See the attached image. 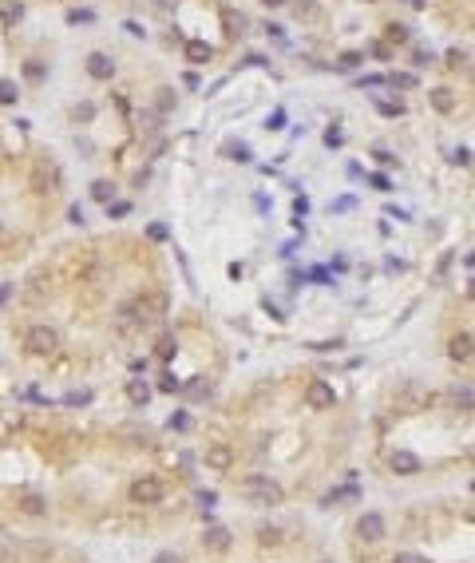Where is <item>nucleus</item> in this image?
Wrapping results in <instances>:
<instances>
[{"label": "nucleus", "mask_w": 475, "mask_h": 563, "mask_svg": "<svg viewBox=\"0 0 475 563\" xmlns=\"http://www.w3.org/2000/svg\"><path fill=\"white\" fill-rule=\"evenodd\" d=\"M377 108H380V115H400L404 103H377Z\"/></svg>", "instance_id": "nucleus-37"}, {"label": "nucleus", "mask_w": 475, "mask_h": 563, "mask_svg": "<svg viewBox=\"0 0 475 563\" xmlns=\"http://www.w3.org/2000/svg\"><path fill=\"white\" fill-rule=\"evenodd\" d=\"M428 99H432V108L444 111V115H448V111H455V96H451L448 87H436V92H432Z\"/></svg>", "instance_id": "nucleus-16"}, {"label": "nucleus", "mask_w": 475, "mask_h": 563, "mask_svg": "<svg viewBox=\"0 0 475 563\" xmlns=\"http://www.w3.org/2000/svg\"><path fill=\"white\" fill-rule=\"evenodd\" d=\"M448 353L451 361H472V333H455L448 342Z\"/></svg>", "instance_id": "nucleus-12"}, {"label": "nucleus", "mask_w": 475, "mask_h": 563, "mask_svg": "<svg viewBox=\"0 0 475 563\" xmlns=\"http://www.w3.org/2000/svg\"><path fill=\"white\" fill-rule=\"evenodd\" d=\"M451 163H460V167H467V163H472V151H467V147L451 151Z\"/></svg>", "instance_id": "nucleus-33"}, {"label": "nucleus", "mask_w": 475, "mask_h": 563, "mask_svg": "<svg viewBox=\"0 0 475 563\" xmlns=\"http://www.w3.org/2000/svg\"><path fill=\"white\" fill-rule=\"evenodd\" d=\"M455 409H460V413H467V409H472V389H460V393H455Z\"/></svg>", "instance_id": "nucleus-28"}, {"label": "nucleus", "mask_w": 475, "mask_h": 563, "mask_svg": "<svg viewBox=\"0 0 475 563\" xmlns=\"http://www.w3.org/2000/svg\"><path fill=\"white\" fill-rule=\"evenodd\" d=\"M361 60H365L361 52H345V56H341V60H337V64H341V68H356V64H361Z\"/></svg>", "instance_id": "nucleus-30"}, {"label": "nucleus", "mask_w": 475, "mask_h": 563, "mask_svg": "<svg viewBox=\"0 0 475 563\" xmlns=\"http://www.w3.org/2000/svg\"><path fill=\"white\" fill-rule=\"evenodd\" d=\"M91 115H96V108H91V103H80V108H75V119H91Z\"/></svg>", "instance_id": "nucleus-39"}, {"label": "nucleus", "mask_w": 475, "mask_h": 563, "mask_svg": "<svg viewBox=\"0 0 475 563\" xmlns=\"http://www.w3.org/2000/svg\"><path fill=\"white\" fill-rule=\"evenodd\" d=\"M238 492H242V500L257 504V508H278V504H285L281 484L269 480V476H246L242 484H238Z\"/></svg>", "instance_id": "nucleus-1"}, {"label": "nucleus", "mask_w": 475, "mask_h": 563, "mask_svg": "<svg viewBox=\"0 0 475 563\" xmlns=\"http://www.w3.org/2000/svg\"><path fill=\"white\" fill-rule=\"evenodd\" d=\"M257 543H262V548H273V543H281V532L278 527H257Z\"/></svg>", "instance_id": "nucleus-19"}, {"label": "nucleus", "mask_w": 475, "mask_h": 563, "mask_svg": "<svg viewBox=\"0 0 475 563\" xmlns=\"http://www.w3.org/2000/svg\"><path fill=\"white\" fill-rule=\"evenodd\" d=\"M392 563H428L424 555H416V551H396V560Z\"/></svg>", "instance_id": "nucleus-29"}, {"label": "nucleus", "mask_w": 475, "mask_h": 563, "mask_svg": "<svg viewBox=\"0 0 475 563\" xmlns=\"http://www.w3.org/2000/svg\"><path fill=\"white\" fill-rule=\"evenodd\" d=\"M389 80H392V84H400V87H412L416 84L412 75H389Z\"/></svg>", "instance_id": "nucleus-44"}, {"label": "nucleus", "mask_w": 475, "mask_h": 563, "mask_svg": "<svg viewBox=\"0 0 475 563\" xmlns=\"http://www.w3.org/2000/svg\"><path fill=\"white\" fill-rule=\"evenodd\" d=\"M87 75H91V80H111V75H115V60L103 56V52H91V56H87Z\"/></svg>", "instance_id": "nucleus-9"}, {"label": "nucleus", "mask_w": 475, "mask_h": 563, "mask_svg": "<svg viewBox=\"0 0 475 563\" xmlns=\"http://www.w3.org/2000/svg\"><path fill=\"white\" fill-rule=\"evenodd\" d=\"M305 401H309V409H333V404H337V393H333L329 381H309Z\"/></svg>", "instance_id": "nucleus-6"}, {"label": "nucleus", "mask_w": 475, "mask_h": 563, "mask_svg": "<svg viewBox=\"0 0 475 563\" xmlns=\"http://www.w3.org/2000/svg\"><path fill=\"white\" fill-rule=\"evenodd\" d=\"M262 4H269V8H278V4H285V0H262Z\"/></svg>", "instance_id": "nucleus-45"}, {"label": "nucleus", "mask_w": 475, "mask_h": 563, "mask_svg": "<svg viewBox=\"0 0 475 563\" xmlns=\"http://www.w3.org/2000/svg\"><path fill=\"white\" fill-rule=\"evenodd\" d=\"M0 238H4V226H0Z\"/></svg>", "instance_id": "nucleus-46"}, {"label": "nucleus", "mask_w": 475, "mask_h": 563, "mask_svg": "<svg viewBox=\"0 0 475 563\" xmlns=\"http://www.w3.org/2000/svg\"><path fill=\"white\" fill-rule=\"evenodd\" d=\"M123 314L135 318L139 326H151V321H158L163 314H167V298L163 294H143V298H135L131 306H123Z\"/></svg>", "instance_id": "nucleus-2"}, {"label": "nucleus", "mask_w": 475, "mask_h": 563, "mask_svg": "<svg viewBox=\"0 0 475 563\" xmlns=\"http://www.w3.org/2000/svg\"><path fill=\"white\" fill-rule=\"evenodd\" d=\"M206 465L214 468V472H226V468L234 465V453L226 448V444H210V448H206Z\"/></svg>", "instance_id": "nucleus-11"}, {"label": "nucleus", "mask_w": 475, "mask_h": 563, "mask_svg": "<svg viewBox=\"0 0 475 563\" xmlns=\"http://www.w3.org/2000/svg\"><path fill=\"white\" fill-rule=\"evenodd\" d=\"M365 4H372V0H365Z\"/></svg>", "instance_id": "nucleus-47"}, {"label": "nucleus", "mask_w": 475, "mask_h": 563, "mask_svg": "<svg viewBox=\"0 0 475 563\" xmlns=\"http://www.w3.org/2000/svg\"><path fill=\"white\" fill-rule=\"evenodd\" d=\"M91 401V393L87 389H80V393H68V404H87Z\"/></svg>", "instance_id": "nucleus-35"}, {"label": "nucleus", "mask_w": 475, "mask_h": 563, "mask_svg": "<svg viewBox=\"0 0 475 563\" xmlns=\"http://www.w3.org/2000/svg\"><path fill=\"white\" fill-rule=\"evenodd\" d=\"M202 543H206L210 551H226V548H230V532H226V527H206Z\"/></svg>", "instance_id": "nucleus-13"}, {"label": "nucleus", "mask_w": 475, "mask_h": 563, "mask_svg": "<svg viewBox=\"0 0 475 563\" xmlns=\"http://www.w3.org/2000/svg\"><path fill=\"white\" fill-rule=\"evenodd\" d=\"M389 40H392V44H404V40H408V28H404V24H389Z\"/></svg>", "instance_id": "nucleus-26"}, {"label": "nucleus", "mask_w": 475, "mask_h": 563, "mask_svg": "<svg viewBox=\"0 0 475 563\" xmlns=\"http://www.w3.org/2000/svg\"><path fill=\"white\" fill-rule=\"evenodd\" d=\"M32 187H36L40 195H48V191H56V167H52V163H36V175H32Z\"/></svg>", "instance_id": "nucleus-10"}, {"label": "nucleus", "mask_w": 475, "mask_h": 563, "mask_svg": "<svg viewBox=\"0 0 475 563\" xmlns=\"http://www.w3.org/2000/svg\"><path fill=\"white\" fill-rule=\"evenodd\" d=\"M146 234H151L155 242H163V238H167V226H158V222H155V226H151V231H146Z\"/></svg>", "instance_id": "nucleus-43"}, {"label": "nucleus", "mask_w": 475, "mask_h": 563, "mask_svg": "<svg viewBox=\"0 0 475 563\" xmlns=\"http://www.w3.org/2000/svg\"><path fill=\"white\" fill-rule=\"evenodd\" d=\"M226 155L238 159V163H246V159H250V147H246V143H226Z\"/></svg>", "instance_id": "nucleus-23"}, {"label": "nucleus", "mask_w": 475, "mask_h": 563, "mask_svg": "<svg viewBox=\"0 0 475 563\" xmlns=\"http://www.w3.org/2000/svg\"><path fill=\"white\" fill-rule=\"evenodd\" d=\"M158 389H163V393H179V389H183V385H179V381H174V377H163V381H158Z\"/></svg>", "instance_id": "nucleus-36"}, {"label": "nucleus", "mask_w": 475, "mask_h": 563, "mask_svg": "<svg viewBox=\"0 0 475 563\" xmlns=\"http://www.w3.org/2000/svg\"><path fill=\"white\" fill-rule=\"evenodd\" d=\"M266 127H269V131H281V127H285V111H273Z\"/></svg>", "instance_id": "nucleus-32"}, {"label": "nucleus", "mask_w": 475, "mask_h": 563, "mask_svg": "<svg viewBox=\"0 0 475 563\" xmlns=\"http://www.w3.org/2000/svg\"><path fill=\"white\" fill-rule=\"evenodd\" d=\"M16 96H20V92H16L13 80H0V103L8 108V103H16Z\"/></svg>", "instance_id": "nucleus-20"}, {"label": "nucleus", "mask_w": 475, "mask_h": 563, "mask_svg": "<svg viewBox=\"0 0 475 563\" xmlns=\"http://www.w3.org/2000/svg\"><path fill=\"white\" fill-rule=\"evenodd\" d=\"M325 563H329V560H325Z\"/></svg>", "instance_id": "nucleus-48"}, {"label": "nucleus", "mask_w": 475, "mask_h": 563, "mask_svg": "<svg viewBox=\"0 0 475 563\" xmlns=\"http://www.w3.org/2000/svg\"><path fill=\"white\" fill-rule=\"evenodd\" d=\"M174 108V96H171V87H158V111H171Z\"/></svg>", "instance_id": "nucleus-25"}, {"label": "nucleus", "mask_w": 475, "mask_h": 563, "mask_svg": "<svg viewBox=\"0 0 475 563\" xmlns=\"http://www.w3.org/2000/svg\"><path fill=\"white\" fill-rule=\"evenodd\" d=\"M368 183H372V187H377V191H389V175H372V179H368Z\"/></svg>", "instance_id": "nucleus-41"}, {"label": "nucleus", "mask_w": 475, "mask_h": 563, "mask_svg": "<svg viewBox=\"0 0 475 563\" xmlns=\"http://www.w3.org/2000/svg\"><path fill=\"white\" fill-rule=\"evenodd\" d=\"M0 13H4V20H20V4H8V0H4Z\"/></svg>", "instance_id": "nucleus-31"}, {"label": "nucleus", "mask_w": 475, "mask_h": 563, "mask_svg": "<svg viewBox=\"0 0 475 563\" xmlns=\"http://www.w3.org/2000/svg\"><path fill=\"white\" fill-rule=\"evenodd\" d=\"M242 13H226V32H230V36H242Z\"/></svg>", "instance_id": "nucleus-22"}, {"label": "nucleus", "mask_w": 475, "mask_h": 563, "mask_svg": "<svg viewBox=\"0 0 475 563\" xmlns=\"http://www.w3.org/2000/svg\"><path fill=\"white\" fill-rule=\"evenodd\" d=\"M392 404H396V413H420V409L432 404V393L420 389V385H404V389L392 397Z\"/></svg>", "instance_id": "nucleus-4"}, {"label": "nucleus", "mask_w": 475, "mask_h": 563, "mask_svg": "<svg viewBox=\"0 0 475 563\" xmlns=\"http://www.w3.org/2000/svg\"><path fill=\"white\" fill-rule=\"evenodd\" d=\"M389 465H392V472H396V476H416V472H420V456L396 448V453L389 456Z\"/></svg>", "instance_id": "nucleus-8"}, {"label": "nucleus", "mask_w": 475, "mask_h": 563, "mask_svg": "<svg viewBox=\"0 0 475 563\" xmlns=\"http://www.w3.org/2000/svg\"><path fill=\"white\" fill-rule=\"evenodd\" d=\"M325 143H329V147H341V143H345V131H341V127H329V131H325Z\"/></svg>", "instance_id": "nucleus-27"}, {"label": "nucleus", "mask_w": 475, "mask_h": 563, "mask_svg": "<svg viewBox=\"0 0 475 563\" xmlns=\"http://www.w3.org/2000/svg\"><path fill=\"white\" fill-rule=\"evenodd\" d=\"M186 60H190V64H206L210 60V44H206V40H186Z\"/></svg>", "instance_id": "nucleus-15"}, {"label": "nucleus", "mask_w": 475, "mask_h": 563, "mask_svg": "<svg viewBox=\"0 0 475 563\" xmlns=\"http://www.w3.org/2000/svg\"><path fill=\"white\" fill-rule=\"evenodd\" d=\"M151 563H183V560H179L174 551H158V555H155V560H151Z\"/></svg>", "instance_id": "nucleus-38"}, {"label": "nucleus", "mask_w": 475, "mask_h": 563, "mask_svg": "<svg viewBox=\"0 0 475 563\" xmlns=\"http://www.w3.org/2000/svg\"><path fill=\"white\" fill-rule=\"evenodd\" d=\"M174 353H179V342H174L171 333H167V337H158V345H155V357H163V361H171Z\"/></svg>", "instance_id": "nucleus-17"}, {"label": "nucleus", "mask_w": 475, "mask_h": 563, "mask_svg": "<svg viewBox=\"0 0 475 563\" xmlns=\"http://www.w3.org/2000/svg\"><path fill=\"white\" fill-rule=\"evenodd\" d=\"M24 75H28V80H40V75H44V68H40V64H24Z\"/></svg>", "instance_id": "nucleus-42"}, {"label": "nucleus", "mask_w": 475, "mask_h": 563, "mask_svg": "<svg viewBox=\"0 0 475 563\" xmlns=\"http://www.w3.org/2000/svg\"><path fill=\"white\" fill-rule=\"evenodd\" d=\"M24 345H28V353L52 357L56 349H60V333L52 330V326H32V330L24 333Z\"/></svg>", "instance_id": "nucleus-3"}, {"label": "nucleus", "mask_w": 475, "mask_h": 563, "mask_svg": "<svg viewBox=\"0 0 475 563\" xmlns=\"http://www.w3.org/2000/svg\"><path fill=\"white\" fill-rule=\"evenodd\" d=\"M96 16L87 13V8H75V13H68V24H91Z\"/></svg>", "instance_id": "nucleus-24"}, {"label": "nucleus", "mask_w": 475, "mask_h": 563, "mask_svg": "<svg viewBox=\"0 0 475 563\" xmlns=\"http://www.w3.org/2000/svg\"><path fill=\"white\" fill-rule=\"evenodd\" d=\"M91 198H96V203H111V198H115V187H111L107 179H99V183H91Z\"/></svg>", "instance_id": "nucleus-18"}, {"label": "nucleus", "mask_w": 475, "mask_h": 563, "mask_svg": "<svg viewBox=\"0 0 475 563\" xmlns=\"http://www.w3.org/2000/svg\"><path fill=\"white\" fill-rule=\"evenodd\" d=\"M20 508H24L28 516H44V500H40V496H24V500H20Z\"/></svg>", "instance_id": "nucleus-21"}, {"label": "nucleus", "mask_w": 475, "mask_h": 563, "mask_svg": "<svg viewBox=\"0 0 475 563\" xmlns=\"http://www.w3.org/2000/svg\"><path fill=\"white\" fill-rule=\"evenodd\" d=\"M127 401H131V404H146V401H151V385L139 381V377L127 381Z\"/></svg>", "instance_id": "nucleus-14"}, {"label": "nucleus", "mask_w": 475, "mask_h": 563, "mask_svg": "<svg viewBox=\"0 0 475 563\" xmlns=\"http://www.w3.org/2000/svg\"><path fill=\"white\" fill-rule=\"evenodd\" d=\"M163 500V484L155 476H139L131 484V504H158Z\"/></svg>", "instance_id": "nucleus-5"}, {"label": "nucleus", "mask_w": 475, "mask_h": 563, "mask_svg": "<svg viewBox=\"0 0 475 563\" xmlns=\"http://www.w3.org/2000/svg\"><path fill=\"white\" fill-rule=\"evenodd\" d=\"M131 210V203H107V214H115V219H123Z\"/></svg>", "instance_id": "nucleus-34"}, {"label": "nucleus", "mask_w": 475, "mask_h": 563, "mask_svg": "<svg viewBox=\"0 0 475 563\" xmlns=\"http://www.w3.org/2000/svg\"><path fill=\"white\" fill-rule=\"evenodd\" d=\"M198 504H202V508H214V504H218V496H214V492H198Z\"/></svg>", "instance_id": "nucleus-40"}, {"label": "nucleus", "mask_w": 475, "mask_h": 563, "mask_svg": "<svg viewBox=\"0 0 475 563\" xmlns=\"http://www.w3.org/2000/svg\"><path fill=\"white\" fill-rule=\"evenodd\" d=\"M356 536L365 539V543H377V539H384V516L365 512V516H361V524H356Z\"/></svg>", "instance_id": "nucleus-7"}]
</instances>
